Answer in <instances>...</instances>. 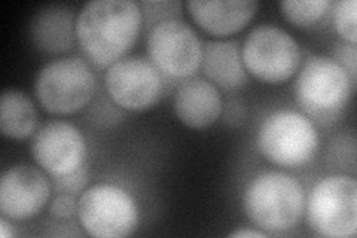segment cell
Wrapping results in <instances>:
<instances>
[{"label": "cell", "mask_w": 357, "mask_h": 238, "mask_svg": "<svg viewBox=\"0 0 357 238\" xmlns=\"http://www.w3.org/2000/svg\"><path fill=\"white\" fill-rule=\"evenodd\" d=\"M50 214L54 219L67 221L77 214V201L73 194H60L50 202Z\"/></svg>", "instance_id": "obj_23"}, {"label": "cell", "mask_w": 357, "mask_h": 238, "mask_svg": "<svg viewBox=\"0 0 357 238\" xmlns=\"http://www.w3.org/2000/svg\"><path fill=\"white\" fill-rule=\"evenodd\" d=\"M105 85L119 107L132 112L151 109L162 94L160 70L143 57H126L109 66Z\"/></svg>", "instance_id": "obj_10"}, {"label": "cell", "mask_w": 357, "mask_h": 238, "mask_svg": "<svg viewBox=\"0 0 357 238\" xmlns=\"http://www.w3.org/2000/svg\"><path fill=\"white\" fill-rule=\"evenodd\" d=\"M30 38L45 54L69 52L76 42L73 9L59 3L40 8L30 21Z\"/></svg>", "instance_id": "obj_15"}, {"label": "cell", "mask_w": 357, "mask_h": 238, "mask_svg": "<svg viewBox=\"0 0 357 238\" xmlns=\"http://www.w3.org/2000/svg\"><path fill=\"white\" fill-rule=\"evenodd\" d=\"M140 8L146 26H156L162 21L181 17L182 5L178 2H143Z\"/></svg>", "instance_id": "obj_20"}, {"label": "cell", "mask_w": 357, "mask_h": 238, "mask_svg": "<svg viewBox=\"0 0 357 238\" xmlns=\"http://www.w3.org/2000/svg\"><path fill=\"white\" fill-rule=\"evenodd\" d=\"M311 230L323 237L349 238L357 231V184L347 174L319 180L307 204Z\"/></svg>", "instance_id": "obj_6"}, {"label": "cell", "mask_w": 357, "mask_h": 238, "mask_svg": "<svg viewBox=\"0 0 357 238\" xmlns=\"http://www.w3.org/2000/svg\"><path fill=\"white\" fill-rule=\"evenodd\" d=\"M35 161L52 177L66 176L84 165L86 144L75 126L64 121H51L42 126L31 140Z\"/></svg>", "instance_id": "obj_11"}, {"label": "cell", "mask_w": 357, "mask_h": 238, "mask_svg": "<svg viewBox=\"0 0 357 238\" xmlns=\"http://www.w3.org/2000/svg\"><path fill=\"white\" fill-rule=\"evenodd\" d=\"M223 101L219 88L204 77H191L177 88L174 113L183 126L204 130L220 118Z\"/></svg>", "instance_id": "obj_13"}, {"label": "cell", "mask_w": 357, "mask_h": 238, "mask_svg": "<svg viewBox=\"0 0 357 238\" xmlns=\"http://www.w3.org/2000/svg\"><path fill=\"white\" fill-rule=\"evenodd\" d=\"M86 184H88V170L85 165L75 170L73 173L54 177L55 189L59 192H64V194L76 195L77 192H81L86 186Z\"/></svg>", "instance_id": "obj_21"}, {"label": "cell", "mask_w": 357, "mask_h": 238, "mask_svg": "<svg viewBox=\"0 0 357 238\" xmlns=\"http://www.w3.org/2000/svg\"><path fill=\"white\" fill-rule=\"evenodd\" d=\"M332 57L331 59L338 63L342 69L349 73L351 81L356 82V63H357V51L356 45L353 43H335L332 47Z\"/></svg>", "instance_id": "obj_22"}, {"label": "cell", "mask_w": 357, "mask_h": 238, "mask_svg": "<svg viewBox=\"0 0 357 238\" xmlns=\"http://www.w3.org/2000/svg\"><path fill=\"white\" fill-rule=\"evenodd\" d=\"M255 0H189L186 8L197 24L215 36L237 33L258 10Z\"/></svg>", "instance_id": "obj_14"}, {"label": "cell", "mask_w": 357, "mask_h": 238, "mask_svg": "<svg viewBox=\"0 0 357 238\" xmlns=\"http://www.w3.org/2000/svg\"><path fill=\"white\" fill-rule=\"evenodd\" d=\"M50 179L30 164L13 165L0 179V211L10 221L38 216L50 202Z\"/></svg>", "instance_id": "obj_12"}, {"label": "cell", "mask_w": 357, "mask_h": 238, "mask_svg": "<svg viewBox=\"0 0 357 238\" xmlns=\"http://www.w3.org/2000/svg\"><path fill=\"white\" fill-rule=\"evenodd\" d=\"M256 144L265 160L295 168L314 158L319 149V134L304 113L280 109L264 119L256 135Z\"/></svg>", "instance_id": "obj_4"}, {"label": "cell", "mask_w": 357, "mask_h": 238, "mask_svg": "<svg viewBox=\"0 0 357 238\" xmlns=\"http://www.w3.org/2000/svg\"><path fill=\"white\" fill-rule=\"evenodd\" d=\"M96 93V77L81 57H61L45 64L35 81L39 105L52 115H72L84 109Z\"/></svg>", "instance_id": "obj_5"}, {"label": "cell", "mask_w": 357, "mask_h": 238, "mask_svg": "<svg viewBox=\"0 0 357 238\" xmlns=\"http://www.w3.org/2000/svg\"><path fill=\"white\" fill-rule=\"evenodd\" d=\"M146 47L152 64L165 76L191 77L201 67L203 45L195 30L181 18L153 26Z\"/></svg>", "instance_id": "obj_9"}, {"label": "cell", "mask_w": 357, "mask_h": 238, "mask_svg": "<svg viewBox=\"0 0 357 238\" xmlns=\"http://www.w3.org/2000/svg\"><path fill=\"white\" fill-rule=\"evenodd\" d=\"M248 73L268 84H280L292 77L301 64L298 42L275 26L255 27L241 47Z\"/></svg>", "instance_id": "obj_8"}, {"label": "cell", "mask_w": 357, "mask_h": 238, "mask_svg": "<svg viewBox=\"0 0 357 238\" xmlns=\"http://www.w3.org/2000/svg\"><path fill=\"white\" fill-rule=\"evenodd\" d=\"M77 218L85 232L97 238H122L139 225V207L126 189L97 184L77 200Z\"/></svg>", "instance_id": "obj_7"}, {"label": "cell", "mask_w": 357, "mask_h": 238, "mask_svg": "<svg viewBox=\"0 0 357 238\" xmlns=\"http://www.w3.org/2000/svg\"><path fill=\"white\" fill-rule=\"evenodd\" d=\"M201 69L207 81L225 91H236L248 84L237 40H207L203 47Z\"/></svg>", "instance_id": "obj_16"}, {"label": "cell", "mask_w": 357, "mask_h": 238, "mask_svg": "<svg viewBox=\"0 0 357 238\" xmlns=\"http://www.w3.org/2000/svg\"><path fill=\"white\" fill-rule=\"evenodd\" d=\"M142 18L131 0H93L76 17V40L89 61L109 67L136 43Z\"/></svg>", "instance_id": "obj_1"}, {"label": "cell", "mask_w": 357, "mask_h": 238, "mask_svg": "<svg viewBox=\"0 0 357 238\" xmlns=\"http://www.w3.org/2000/svg\"><path fill=\"white\" fill-rule=\"evenodd\" d=\"M356 0H341L333 9L335 29L345 42L353 45H356Z\"/></svg>", "instance_id": "obj_19"}, {"label": "cell", "mask_w": 357, "mask_h": 238, "mask_svg": "<svg viewBox=\"0 0 357 238\" xmlns=\"http://www.w3.org/2000/svg\"><path fill=\"white\" fill-rule=\"evenodd\" d=\"M331 8L329 0H283L280 9L283 17L296 27H307L319 21Z\"/></svg>", "instance_id": "obj_18"}, {"label": "cell", "mask_w": 357, "mask_h": 238, "mask_svg": "<svg viewBox=\"0 0 357 238\" xmlns=\"http://www.w3.org/2000/svg\"><path fill=\"white\" fill-rule=\"evenodd\" d=\"M38 110L31 98L20 89H5L0 98V131L8 139L22 140L35 135Z\"/></svg>", "instance_id": "obj_17"}, {"label": "cell", "mask_w": 357, "mask_h": 238, "mask_svg": "<svg viewBox=\"0 0 357 238\" xmlns=\"http://www.w3.org/2000/svg\"><path fill=\"white\" fill-rule=\"evenodd\" d=\"M266 235L265 231H258V230H249V228H241L236 230L229 234L231 238H249V237H256V238H264Z\"/></svg>", "instance_id": "obj_24"}, {"label": "cell", "mask_w": 357, "mask_h": 238, "mask_svg": "<svg viewBox=\"0 0 357 238\" xmlns=\"http://www.w3.org/2000/svg\"><path fill=\"white\" fill-rule=\"evenodd\" d=\"M354 82L342 67L326 55H311L295 81V97L308 118L332 122L349 103Z\"/></svg>", "instance_id": "obj_3"}, {"label": "cell", "mask_w": 357, "mask_h": 238, "mask_svg": "<svg viewBox=\"0 0 357 238\" xmlns=\"http://www.w3.org/2000/svg\"><path fill=\"white\" fill-rule=\"evenodd\" d=\"M0 235H2V238H10L15 235L14 226L9 223L6 216H2V219H0Z\"/></svg>", "instance_id": "obj_25"}, {"label": "cell", "mask_w": 357, "mask_h": 238, "mask_svg": "<svg viewBox=\"0 0 357 238\" xmlns=\"http://www.w3.org/2000/svg\"><path fill=\"white\" fill-rule=\"evenodd\" d=\"M248 218L266 234L294 230L304 214L305 192L299 180L283 172L253 177L243 194Z\"/></svg>", "instance_id": "obj_2"}]
</instances>
